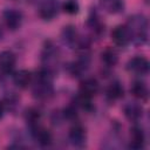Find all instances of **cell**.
<instances>
[{
  "label": "cell",
  "mask_w": 150,
  "mask_h": 150,
  "mask_svg": "<svg viewBox=\"0 0 150 150\" xmlns=\"http://www.w3.org/2000/svg\"><path fill=\"white\" fill-rule=\"evenodd\" d=\"M127 28L130 33L131 40L136 43H144L148 38V20L145 16L136 14L129 18Z\"/></svg>",
  "instance_id": "1"
},
{
  "label": "cell",
  "mask_w": 150,
  "mask_h": 150,
  "mask_svg": "<svg viewBox=\"0 0 150 150\" xmlns=\"http://www.w3.org/2000/svg\"><path fill=\"white\" fill-rule=\"evenodd\" d=\"M32 91H33V95L40 100H45L52 96L53 84L50 80V70L43 69L39 73V75L36 76V81L33 84Z\"/></svg>",
  "instance_id": "2"
},
{
  "label": "cell",
  "mask_w": 150,
  "mask_h": 150,
  "mask_svg": "<svg viewBox=\"0 0 150 150\" xmlns=\"http://www.w3.org/2000/svg\"><path fill=\"white\" fill-rule=\"evenodd\" d=\"M2 18H4L5 25L11 30L18 29L20 27V25H21V21H22V14L19 11L14 9V8L6 9L4 12V14H2Z\"/></svg>",
  "instance_id": "3"
},
{
  "label": "cell",
  "mask_w": 150,
  "mask_h": 150,
  "mask_svg": "<svg viewBox=\"0 0 150 150\" xmlns=\"http://www.w3.org/2000/svg\"><path fill=\"white\" fill-rule=\"evenodd\" d=\"M57 0H42L39 7V14L45 20H50L57 14Z\"/></svg>",
  "instance_id": "4"
},
{
  "label": "cell",
  "mask_w": 150,
  "mask_h": 150,
  "mask_svg": "<svg viewBox=\"0 0 150 150\" xmlns=\"http://www.w3.org/2000/svg\"><path fill=\"white\" fill-rule=\"evenodd\" d=\"M127 68H128V70H130L132 73L144 75L149 71V62L143 56H135L129 60Z\"/></svg>",
  "instance_id": "5"
},
{
  "label": "cell",
  "mask_w": 150,
  "mask_h": 150,
  "mask_svg": "<svg viewBox=\"0 0 150 150\" xmlns=\"http://www.w3.org/2000/svg\"><path fill=\"white\" fill-rule=\"evenodd\" d=\"M111 39L117 46H127L131 41L130 33L127 26H117L111 32Z\"/></svg>",
  "instance_id": "6"
},
{
  "label": "cell",
  "mask_w": 150,
  "mask_h": 150,
  "mask_svg": "<svg viewBox=\"0 0 150 150\" xmlns=\"http://www.w3.org/2000/svg\"><path fill=\"white\" fill-rule=\"evenodd\" d=\"M32 132H33V136L34 138L36 139V142L42 145V146H46V145H49L52 143V135L50 132L42 128L41 125L36 124L35 127H32Z\"/></svg>",
  "instance_id": "7"
},
{
  "label": "cell",
  "mask_w": 150,
  "mask_h": 150,
  "mask_svg": "<svg viewBox=\"0 0 150 150\" xmlns=\"http://www.w3.org/2000/svg\"><path fill=\"white\" fill-rule=\"evenodd\" d=\"M86 131L81 125H74L69 130V141L75 146H82L86 143Z\"/></svg>",
  "instance_id": "8"
},
{
  "label": "cell",
  "mask_w": 150,
  "mask_h": 150,
  "mask_svg": "<svg viewBox=\"0 0 150 150\" xmlns=\"http://www.w3.org/2000/svg\"><path fill=\"white\" fill-rule=\"evenodd\" d=\"M15 66V56L9 50L0 53V70L2 73H11Z\"/></svg>",
  "instance_id": "9"
},
{
  "label": "cell",
  "mask_w": 150,
  "mask_h": 150,
  "mask_svg": "<svg viewBox=\"0 0 150 150\" xmlns=\"http://www.w3.org/2000/svg\"><path fill=\"white\" fill-rule=\"evenodd\" d=\"M98 91V83L95 79H86L80 84V94L87 97H93Z\"/></svg>",
  "instance_id": "10"
},
{
  "label": "cell",
  "mask_w": 150,
  "mask_h": 150,
  "mask_svg": "<svg viewBox=\"0 0 150 150\" xmlns=\"http://www.w3.org/2000/svg\"><path fill=\"white\" fill-rule=\"evenodd\" d=\"M144 141H145V136L143 129L139 127H134L130 131V148L138 150L143 148Z\"/></svg>",
  "instance_id": "11"
},
{
  "label": "cell",
  "mask_w": 150,
  "mask_h": 150,
  "mask_svg": "<svg viewBox=\"0 0 150 150\" xmlns=\"http://www.w3.org/2000/svg\"><path fill=\"white\" fill-rule=\"evenodd\" d=\"M124 115L130 121H138L143 115V109L139 104L135 102H130L124 107Z\"/></svg>",
  "instance_id": "12"
},
{
  "label": "cell",
  "mask_w": 150,
  "mask_h": 150,
  "mask_svg": "<svg viewBox=\"0 0 150 150\" xmlns=\"http://www.w3.org/2000/svg\"><path fill=\"white\" fill-rule=\"evenodd\" d=\"M101 7L109 14H117L123 11V0H101Z\"/></svg>",
  "instance_id": "13"
},
{
  "label": "cell",
  "mask_w": 150,
  "mask_h": 150,
  "mask_svg": "<svg viewBox=\"0 0 150 150\" xmlns=\"http://www.w3.org/2000/svg\"><path fill=\"white\" fill-rule=\"evenodd\" d=\"M13 80H14V83L18 87L26 88V87L29 86V83L32 81V75H30V73L28 70H19V71L15 73Z\"/></svg>",
  "instance_id": "14"
},
{
  "label": "cell",
  "mask_w": 150,
  "mask_h": 150,
  "mask_svg": "<svg viewBox=\"0 0 150 150\" xmlns=\"http://www.w3.org/2000/svg\"><path fill=\"white\" fill-rule=\"evenodd\" d=\"M107 96L110 100H118L123 96V87L118 81H114L107 89Z\"/></svg>",
  "instance_id": "15"
},
{
  "label": "cell",
  "mask_w": 150,
  "mask_h": 150,
  "mask_svg": "<svg viewBox=\"0 0 150 150\" xmlns=\"http://www.w3.org/2000/svg\"><path fill=\"white\" fill-rule=\"evenodd\" d=\"M131 94L136 97V98H139V100H145L148 97V88L145 86V83L143 82H134V84L131 86Z\"/></svg>",
  "instance_id": "16"
},
{
  "label": "cell",
  "mask_w": 150,
  "mask_h": 150,
  "mask_svg": "<svg viewBox=\"0 0 150 150\" xmlns=\"http://www.w3.org/2000/svg\"><path fill=\"white\" fill-rule=\"evenodd\" d=\"M102 61L104 62V64L105 66H108V67H112V66H115L116 63H117V61H118V55H117V53L114 50V49H111V48H107V49H104L103 52H102Z\"/></svg>",
  "instance_id": "17"
},
{
  "label": "cell",
  "mask_w": 150,
  "mask_h": 150,
  "mask_svg": "<svg viewBox=\"0 0 150 150\" xmlns=\"http://www.w3.org/2000/svg\"><path fill=\"white\" fill-rule=\"evenodd\" d=\"M39 120H40V111L38 109L30 108L26 111V121L30 125V128L39 124Z\"/></svg>",
  "instance_id": "18"
},
{
  "label": "cell",
  "mask_w": 150,
  "mask_h": 150,
  "mask_svg": "<svg viewBox=\"0 0 150 150\" xmlns=\"http://www.w3.org/2000/svg\"><path fill=\"white\" fill-rule=\"evenodd\" d=\"M62 35H63V39L67 43L71 45L75 42L76 40V30L74 29V27L71 26H68V27H64L63 32H62Z\"/></svg>",
  "instance_id": "19"
},
{
  "label": "cell",
  "mask_w": 150,
  "mask_h": 150,
  "mask_svg": "<svg viewBox=\"0 0 150 150\" xmlns=\"http://www.w3.org/2000/svg\"><path fill=\"white\" fill-rule=\"evenodd\" d=\"M63 11L68 14H76L79 12V2L76 0H66L63 2Z\"/></svg>",
  "instance_id": "20"
},
{
  "label": "cell",
  "mask_w": 150,
  "mask_h": 150,
  "mask_svg": "<svg viewBox=\"0 0 150 150\" xmlns=\"http://www.w3.org/2000/svg\"><path fill=\"white\" fill-rule=\"evenodd\" d=\"M64 116H66L67 118H74V117L76 116V111H75V109L71 108V107H68V108L64 110Z\"/></svg>",
  "instance_id": "21"
},
{
  "label": "cell",
  "mask_w": 150,
  "mask_h": 150,
  "mask_svg": "<svg viewBox=\"0 0 150 150\" xmlns=\"http://www.w3.org/2000/svg\"><path fill=\"white\" fill-rule=\"evenodd\" d=\"M2 115H4V103L0 101V118L2 117Z\"/></svg>",
  "instance_id": "22"
}]
</instances>
